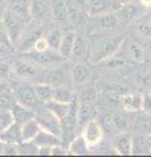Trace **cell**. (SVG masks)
<instances>
[{"label":"cell","mask_w":151,"mask_h":157,"mask_svg":"<svg viewBox=\"0 0 151 157\" xmlns=\"http://www.w3.org/2000/svg\"><path fill=\"white\" fill-rule=\"evenodd\" d=\"M0 140L3 143H7V144H20L22 143V137H21V124L13 123L7 127L2 134H0Z\"/></svg>","instance_id":"11"},{"label":"cell","mask_w":151,"mask_h":157,"mask_svg":"<svg viewBox=\"0 0 151 157\" xmlns=\"http://www.w3.org/2000/svg\"><path fill=\"white\" fill-rule=\"evenodd\" d=\"M62 36H63V32L61 29H53L47 33L46 36V41L49 43V47L51 48V50H58V47H59V43H61V39H62Z\"/></svg>","instance_id":"32"},{"label":"cell","mask_w":151,"mask_h":157,"mask_svg":"<svg viewBox=\"0 0 151 157\" xmlns=\"http://www.w3.org/2000/svg\"><path fill=\"white\" fill-rule=\"evenodd\" d=\"M41 36H42V30H40V29H32V30H29V32L22 33V36L18 39L17 43L21 46L22 51H29L30 48H33L34 42Z\"/></svg>","instance_id":"20"},{"label":"cell","mask_w":151,"mask_h":157,"mask_svg":"<svg viewBox=\"0 0 151 157\" xmlns=\"http://www.w3.org/2000/svg\"><path fill=\"white\" fill-rule=\"evenodd\" d=\"M2 148H3V141L0 140V155H2Z\"/></svg>","instance_id":"51"},{"label":"cell","mask_w":151,"mask_h":157,"mask_svg":"<svg viewBox=\"0 0 151 157\" xmlns=\"http://www.w3.org/2000/svg\"><path fill=\"white\" fill-rule=\"evenodd\" d=\"M32 141L37 147H54L58 144H62V137L41 128V131L36 135V137Z\"/></svg>","instance_id":"13"},{"label":"cell","mask_w":151,"mask_h":157,"mask_svg":"<svg viewBox=\"0 0 151 157\" xmlns=\"http://www.w3.org/2000/svg\"><path fill=\"white\" fill-rule=\"evenodd\" d=\"M72 80L75 84H84L88 81V78L91 76V71L84 63H77L72 68Z\"/></svg>","instance_id":"26"},{"label":"cell","mask_w":151,"mask_h":157,"mask_svg":"<svg viewBox=\"0 0 151 157\" xmlns=\"http://www.w3.org/2000/svg\"><path fill=\"white\" fill-rule=\"evenodd\" d=\"M65 72L61 71V70H57V68H50L47 72H45L43 75V78L45 81L42 82H46V84H50L53 86L55 85H62L65 82Z\"/></svg>","instance_id":"27"},{"label":"cell","mask_w":151,"mask_h":157,"mask_svg":"<svg viewBox=\"0 0 151 157\" xmlns=\"http://www.w3.org/2000/svg\"><path fill=\"white\" fill-rule=\"evenodd\" d=\"M128 51H129L130 58L133 59L134 62L141 63V62L145 60V51H143V48L138 45V43L130 42L128 45Z\"/></svg>","instance_id":"34"},{"label":"cell","mask_w":151,"mask_h":157,"mask_svg":"<svg viewBox=\"0 0 151 157\" xmlns=\"http://www.w3.org/2000/svg\"><path fill=\"white\" fill-rule=\"evenodd\" d=\"M67 6L79 8V9H84L85 11V6H87V0H67Z\"/></svg>","instance_id":"45"},{"label":"cell","mask_w":151,"mask_h":157,"mask_svg":"<svg viewBox=\"0 0 151 157\" xmlns=\"http://www.w3.org/2000/svg\"><path fill=\"white\" fill-rule=\"evenodd\" d=\"M139 3L143 7H151V0H139Z\"/></svg>","instance_id":"47"},{"label":"cell","mask_w":151,"mask_h":157,"mask_svg":"<svg viewBox=\"0 0 151 157\" xmlns=\"http://www.w3.org/2000/svg\"><path fill=\"white\" fill-rule=\"evenodd\" d=\"M13 115L11 109L8 107H2L0 106V134L13 123Z\"/></svg>","instance_id":"33"},{"label":"cell","mask_w":151,"mask_h":157,"mask_svg":"<svg viewBox=\"0 0 151 157\" xmlns=\"http://www.w3.org/2000/svg\"><path fill=\"white\" fill-rule=\"evenodd\" d=\"M25 56H28L29 60H32L33 63H36L38 66H43V67H51L63 60V58L58 54V51L51 50V48H49L46 51H42V52H37V51L26 52Z\"/></svg>","instance_id":"6"},{"label":"cell","mask_w":151,"mask_h":157,"mask_svg":"<svg viewBox=\"0 0 151 157\" xmlns=\"http://www.w3.org/2000/svg\"><path fill=\"white\" fill-rule=\"evenodd\" d=\"M6 50H7V48H6V47L0 46V58H2V56L4 55V54H6Z\"/></svg>","instance_id":"49"},{"label":"cell","mask_w":151,"mask_h":157,"mask_svg":"<svg viewBox=\"0 0 151 157\" xmlns=\"http://www.w3.org/2000/svg\"><path fill=\"white\" fill-rule=\"evenodd\" d=\"M150 141H151V136H150Z\"/></svg>","instance_id":"53"},{"label":"cell","mask_w":151,"mask_h":157,"mask_svg":"<svg viewBox=\"0 0 151 157\" xmlns=\"http://www.w3.org/2000/svg\"><path fill=\"white\" fill-rule=\"evenodd\" d=\"M0 21H2L4 29H6L12 45L13 46L17 45L18 39L21 38L22 33H24V25H25L24 21H25V20H22L21 17H18L17 14H14L12 11H9L8 8H6L2 13Z\"/></svg>","instance_id":"2"},{"label":"cell","mask_w":151,"mask_h":157,"mask_svg":"<svg viewBox=\"0 0 151 157\" xmlns=\"http://www.w3.org/2000/svg\"><path fill=\"white\" fill-rule=\"evenodd\" d=\"M120 104L128 111H139L142 109V94H139V93H125L121 96Z\"/></svg>","instance_id":"14"},{"label":"cell","mask_w":151,"mask_h":157,"mask_svg":"<svg viewBox=\"0 0 151 157\" xmlns=\"http://www.w3.org/2000/svg\"><path fill=\"white\" fill-rule=\"evenodd\" d=\"M29 3L30 2L28 0H9L7 8L22 20H26L28 17H30L29 16Z\"/></svg>","instance_id":"23"},{"label":"cell","mask_w":151,"mask_h":157,"mask_svg":"<svg viewBox=\"0 0 151 157\" xmlns=\"http://www.w3.org/2000/svg\"><path fill=\"white\" fill-rule=\"evenodd\" d=\"M47 13L49 9L42 0H32L29 3V16L32 18L41 21V20H43L47 16Z\"/></svg>","instance_id":"24"},{"label":"cell","mask_w":151,"mask_h":157,"mask_svg":"<svg viewBox=\"0 0 151 157\" xmlns=\"http://www.w3.org/2000/svg\"><path fill=\"white\" fill-rule=\"evenodd\" d=\"M81 136L84 137V140L87 141L89 148H93V147L99 145L101 143L103 136H104V131L101 128L100 123L93 118V119H89L84 123Z\"/></svg>","instance_id":"4"},{"label":"cell","mask_w":151,"mask_h":157,"mask_svg":"<svg viewBox=\"0 0 151 157\" xmlns=\"http://www.w3.org/2000/svg\"><path fill=\"white\" fill-rule=\"evenodd\" d=\"M0 46L6 47L7 50H9V48L13 47L11 39H9V37H8V34L6 32V29H4V26H3L2 21H0Z\"/></svg>","instance_id":"39"},{"label":"cell","mask_w":151,"mask_h":157,"mask_svg":"<svg viewBox=\"0 0 151 157\" xmlns=\"http://www.w3.org/2000/svg\"><path fill=\"white\" fill-rule=\"evenodd\" d=\"M43 105H45L46 109L49 111H51L61 122L66 118V115L69 114V110H70V102L67 104V102H58L54 100H50Z\"/></svg>","instance_id":"18"},{"label":"cell","mask_w":151,"mask_h":157,"mask_svg":"<svg viewBox=\"0 0 151 157\" xmlns=\"http://www.w3.org/2000/svg\"><path fill=\"white\" fill-rule=\"evenodd\" d=\"M118 2L121 4H125V3H130V2H133V0H118Z\"/></svg>","instance_id":"50"},{"label":"cell","mask_w":151,"mask_h":157,"mask_svg":"<svg viewBox=\"0 0 151 157\" xmlns=\"http://www.w3.org/2000/svg\"><path fill=\"white\" fill-rule=\"evenodd\" d=\"M75 94L71 92V89L69 88H65V86H54V90H53V98L51 100L58 101V102H71L74 100Z\"/></svg>","instance_id":"28"},{"label":"cell","mask_w":151,"mask_h":157,"mask_svg":"<svg viewBox=\"0 0 151 157\" xmlns=\"http://www.w3.org/2000/svg\"><path fill=\"white\" fill-rule=\"evenodd\" d=\"M51 11L57 21H69V7L66 0H51Z\"/></svg>","instance_id":"22"},{"label":"cell","mask_w":151,"mask_h":157,"mask_svg":"<svg viewBox=\"0 0 151 157\" xmlns=\"http://www.w3.org/2000/svg\"><path fill=\"white\" fill-rule=\"evenodd\" d=\"M122 4L118 0H87L85 12L88 16L97 17L100 14L116 12Z\"/></svg>","instance_id":"3"},{"label":"cell","mask_w":151,"mask_h":157,"mask_svg":"<svg viewBox=\"0 0 151 157\" xmlns=\"http://www.w3.org/2000/svg\"><path fill=\"white\" fill-rule=\"evenodd\" d=\"M14 100L18 104L28 106L30 109H34L40 104V101H38V98L36 96L34 88H33V85H28V84L18 85L16 92H14Z\"/></svg>","instance_id":"7"},{"label":"cell","mask_w":151,"mask_h":157,"mask_svg":"<svg viewBox=\"0 0 151 157\" xmlns=\"http://www.w3.org/2000/svg\"><path fill=\"white\" fill-rule=\"evenodd\" d=\"M124 43V38L120 36H114L110 38H106L105 41H103L99 46L96 47V50L91 54L89 62L92 64H100L104 63L106 59H109L110 56L116 55V52L120 50V47Z\"/></svg>","instance_id":"1"},{"label":"cell","mask_w":151,"mask_h":157,"mask_svg":"<svg viewBox=\"0 0 151 157\" xmlns=\"http://www.w3.org/2000/svg\"><path fill=\"white\" fill-rule=\"evenodd\" d=\"M113 119H114L117 130H126V127H128V119H126L125 115L116 114V115H113Z\"/></svg>","instance_id":"42"},{"label":"cell","mask_w":151,"mask_h":157,"mask_svg":"<svg viewBox=\"0 0 151 157\" xmlns=\"http://www.w3.org/2000/svg\"><path fill=\"white\" fill-rule=\"evenodd\" d=\"M137 33L143 38H151V21L149 20H138L135 24Z\"/></svg>","instance_id":"36"},{"label":"cell","mask_w":151,"mask_h":157,"mask_svg":"<svg viewBox=\"0 0 151 157\" xmlns=\"http://www.w3.org/2000/svg\"><path fill=\"white\" fill-rule=\"evenodd\" d=\"M75 38H76V32H74V30H67L63 33L59 47H58V50H57L58 54H59L63 59H67L71 56L74 43H75Z\"/></svg>","instance_id":"10"},{"label":"cell","mask_w":151,"mask_h":157,"mask_svg":"<svg viewBox=\"0 0 151 157\" xmlns=\"http://www.w3.org/2000/svg\"><path fill=\"white\" fill-rule=\"evenodd\" d=\"M67 7H69V20L74 25H80V24L85 21L88 14H87L84 9H79V8H75L71 6H67Z\"/></svg>","instance_id":"31"},{"label":"cell","mask_w":151,"mask_h":157,"mask_svg":"<svg viewBox=\"0 0 151 157\" xmlns=\"http://www.w3.org/2000/svg\"><path fill=\"white\" fill-rule=\"evenodd\" d=\"M87 51V42L85 39L83 38L81 36H77L75 38V43H74V48H72V54L71 56L74 58H81Z\"/></svg>","instance_id":"35"},{"label":"cell","mask_w":151,"mask_h":157,"mask_svg":"<svg viewBox=\"0 0 151 157\" xmlns=\"http://www.w3.org/2000/svg\"><path fill=\"white\" fill-rule=\"evenodd\" d=\"M46 109V107H45ZM36 119L38 121L41 128L42 130H46L49 132H53L58 136L62 137L63 134V128H62V122L58 119V118L53 114L51 111H49L47 109L42 113H36Z\"/></svg>","instance_id":"5"},{"label":"cell","mask_w":151,"mask_h":157,"mask_svg":"<svg viewBox=\"0 0 151 157\" xmlns=\"http://www.w3.org/2000/svg\"><path fill=\"white\" fill-rule=\"evenodd\" d=\"M104 63L106 64V67L110 68V70H120V68H122V67L126 66V60H125V59L120 58V56H116V55L110 56L109 59H106Z\"/></svg>","instance_id":"38"},{"label":"cell","mask_w":151,"mask_h":157,"mask_svg":"<svg viewBox=\"0 0 151 157\" xmlns=\"http://www.w3.org/2000/svg\"><path fill=\"white\" fill-rule=\"evenodd\" d=\"M99 20V26L103 28V29H113L116 28L117 22H118V18L116 16V12H109V13H104V14H100Z\"/></svg>","instance_id":"30"},{"label":"cell","mask_w":151,"mask_h":157,"mask_svg":"<svg viewBox=\"0 0 151 157\" xmlns=\"http://www.w3.org/2000/svg\"><path fill=\"white\" fill-rule=\"evenodd\" d=\"M142 110L146 114H151V93L142 94Z\"/></svg>","instance_id":"43"},{"label":"cell","mask_w":151,"mask_h":157,"mask_svg":"<svg viewBox=\"0 0 151 157\" xmlns=\"http://www.w3.org/2000/svg\"><path fill=\"white\" fill-rule=\"evenodd\" d=\"M95 114V102H87L79 100V109H77V121H79V123H85L87 121L93 119Z\"/></svg>","instance_id":"17"},{"label":"cell","mask_w":151,"mask_h":157,"mask_svg":"<svg viewBox=\"0 0 151 157\" xmlns=\"http://www.w3.org/2000/svg\"><path fill=\"white\" fill-rule=\"evenodd\" d=\"M12 72V68L11 64L7 63L6 60H0V80H4L7 78Z\"/></svg>","instance_id":"41"},{"label":"cell","mask_w":151,"mask_h":157,"mask_svg":"<svg viewBox=\"0 0 151 157\" xmlns=\"http://www.w3.org/2000/svg\"><path fill=\"white\" fill-rule=\"evenodd\" d=\"M11 68L12 72L18 77L29 78V77H34L37 75L36 66L28 60H14L11 64Z\"/></svg>","instance_id":"9"},{"label":"cell","mask_w":151,"mask_h":157,"mask_svg":"<svg viewBox=\"0 0 151 157\" xmlns=\"http://www.w3.org/2000/svg\"><path fill=\"white\" fill-rule=\"evenodd\" d=\"M113 151L121 156L133 155V137L126 132L117 134L113 139Z\"/></svg>","instance_id":"8"},{"label":"cell","mask_w":151,"mask_h":157,"mask_svg":"<svg viewBox=\"0 0 151 157\" xmlns=\"http://www.w3.org/2000/svg\"><path fill=\"white\" fill-rule=\"evenodd\" d=\"M11 111H12V115H13V121L18 124H22L24 122H26L29 119L36 117V111L30 109L28 106H24L18 102H14L11 107Z\"/></svg>","instance_id":"12"},{"label":"cell","mask_w":151,"mask_h":157,"mask_svg":"<svg viewBox=\"0 0 151 157\" xmlns=\"http://www.w3.org/2000/svg\"><path fill=\"white\" fill-rule=\"evenodd\" d=\"M49 43H47V41H46V37H40L37 39V41L34 42V45H33V50L34 51H37V52H42V51H46V50H49Z\"/></svg>","instance_id":"40"},{"label":"cell","mask_w":151,"mask_h":157,"mask_svg":"<svg viewBox=\"0 0 151 157\" xmlns=\"http://www.w3.org/2000/svg\"><path fill=\"white\" fill-rule=\"evenodd\" d=\"M33 88H34L36 96L40 104H46L53 98V90H54L53 85L46 84V82H37V84H33Z\"/></svg>","instance_id":"25"},{"label":"cell","mask_w":151,"mask_h":157,"mask_svg":"<svg viewBox=\"0 0 151 157\" xmlns=\"http://www.w3.org/2000/svg\"><path fill=\"white\" fill-rule=\"evenodd\" d=\"M133 155H151V141L149 135H138L133 139Z\"/></svg>","instance_id":"19"},{"label":"cell","mask_w":151,"mask_h":157,"mask_svg":"<svg viewBox=\"0 0 151 157\" xmlns=\"http://www.w3.org/2000/svg\"><path fill=\"white\" fill-rule=\"evenodd\" d=\"M137 13H138V8L130 2V3L122 4V6L117 9V11H116V16H117V18H118V21L129 22L133 18H135Z\"/></svg>","instance_id":"21"},{"label":"cell","mask_w":151,"mask_h":157,"mask_svg":"<svg viewBox=\"0 0 151 157\" xmlns=\"http://www.w3.org/2000/svg\"><path fill=\"white\" fill-rule=\"evenodd\" d=\"M6 9V6H4V0H0V17H2L3 11Z\"/></svg>","instance_id":"48"},{"label":"cell","mask_w":151,"mask_h":157,"mask_svg":"<svg viewBox=\"0 0 151 157\" xmlns=\"http://www.w3.org/2000/svg\"><path fill=\"white\" fill-rule=\"evenodd\" d=\"M149 136H151V128H150V131H149Z\"/></svg>","instance_id":"52"},{"label":"cell","mask_w":151,"mask_h":157,"mask_svg":"<svg viewBox=\"0 0 151 157\" xmlns=\"http://www.w3.org/2000/svg\"><path fill=\"white\" fill-rule=\"evenodd\" d=\"M88 151H89V147L84 140V137L81 135H77L70 141L69 148H67V153L72 156H83L88 153Z\"/></svg>","instance_id":"16"},{"label":"cell","mask_w":151,"mask_h":157,"mask_svg":"<svg viewBox=\"0 0 151 157\" xmlns=\"http://www.w3.org/2000/svg\"><path fill=\"white\" fill-rule=\"evenodd\" d=\"M41 131V126L36 118H32L21 124V137L22 141H32L36 135Z\"/></svg>","instance_id":"15"},{"label":"cell","mask_w":151,"mask_h":157,"mask_svg":"<svg viewBox=\"0 0 151 157\" xmlns=\"http://www.w3.org/2000/svg\"><path fill=\"white\" fill-rule=\"evenodd\" d=\"M14 102H16L14 93L11 90V88H8L6 85H0V106L11 109Z\"/></svg>","instance_id":"29"},{"label":"cell","mask_w":151,"mask_h":157,"mask_svg":"<svg viewBox=\"0 0 151 157\" xmlns=\"http://www.w3.org/2000/svg\"><path fill=\"white\" fill-rule=\"evenodd\" d=\"M100 126H101V128H103V131L108 132V134H113V132L117 130L114 119H113V115H110V114H105L103 117Z\"/></svg>","instance_id":"37"},{"label":"cell","mask_w":151,"mask_h":157,"mask_svg":"<svg viewBox=\"0 0 151 157\" xmlns=\"http://www.w3.org/2000/svg\"><path fill=\"white\" fill-rule=\"evenodd\" d=\"M66 155L69 153H67V149L62 144L51 147V156H66Z\"/></svg>","instance_id":"44"},{"label":"cell","mask_w":151,"mask_h":157,"mask_svg":"<svg viewBox=\"0 0 151 157\" xmlns=\"http://www.w3.org/2000/svg\"><path fill=\"white\" fill-rule=\"evenodd\" d=\"M139 82L143 86H151V76L150 75H143L139 77Z\"/></svg>","instance_id":"46"}]
</instances>
